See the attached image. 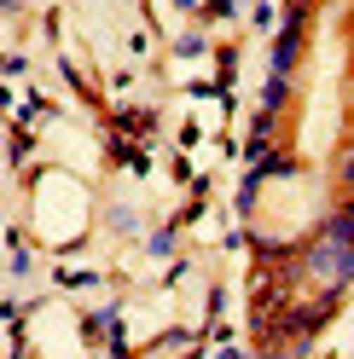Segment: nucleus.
<instances>
[{"instance_id": "f257e3e1", "label": "nucleus", "mask_w": 354, "mask_h": 359, "mask_svg": "<svg viewBox=\"0 0 354 359\" xmlns=\"http://www.w3.org/2000/svg\"><path fill=\"white\" fill-rule=\"evenodd\" d=\"M348 180H354V163H348Z\"/></svg>"}]
</instances>
